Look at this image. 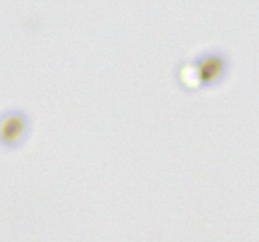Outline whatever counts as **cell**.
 Masks as SVG:
<instances>
[{
	"label": "cell",
	"mask_w": 259,
	"mask_h": 242,
	"mask_svg": "<svg viewBox=\"0 0 259 242\" xmlns=\"http://www.w3.org/2000/svg\"><path fill=\"white\" fill-rule=\"evenodd\" d=\"M227 60L222 55H211L203 60L202 64L198 66V78L205 84H211L223 79L226 74Z\"/></svg>",
	"instance_id": "cell-1"
},
{
	"label": "cell",
	"mask_w": 259,
	"mask_h": 242,
	"mask_svg": "<svg viewBox=\"0 0 259 242\" xmlns=\"http://www.w3.org/2000/svg\"><path fill=\"white\" fill-rule=\"evenodd\" d=\"M25 130V123L24 119L17 117V115H13V117H9L2 124V137H3L4 141L7 142H15L17 141L21 137V135L24 133Z\"/></svg>",
	"instance_id": "cell-2"
}]
</instances>
